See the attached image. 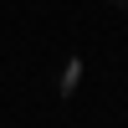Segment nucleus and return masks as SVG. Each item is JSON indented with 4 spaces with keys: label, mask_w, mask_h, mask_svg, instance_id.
I'll use <instances>...</instances> for the list:
<instances>
[{
    "label": "nucleus",
    "mask_w": 128,
    "mask_h": 128,
    "mask_svg": "<svg viewBox=\"0 0 128 128\" xmlns=\"http://www.w3.org/2000/svg\"><path fill=\"white\" fill-rule=\"evenodd\" d=\"M82 67H87V62H82V51H72V56H67V67H62V77H56V92H62V98H72V92H77Z\"/></svg>",
    "instance_id": "1"
},
{
    "label": "nucleus",
    "mask_w": 128,
    "mask_h": 128,
    "mask_svg": "<svg viewBox=\"0 0 128 128\" xmlns=\"http://www.w3.org/2000/svg\"><path fill=\"white\" fill-rule=\"evenodd\" d=\"M113 5H123V10H128V0H113Z\"/></svg>",
    "instance_id": "2"
}]
</instances>
